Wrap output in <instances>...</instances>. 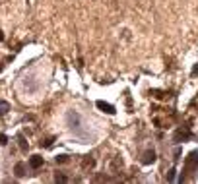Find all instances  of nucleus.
<instances>
[{"label": "nucleus", "mask_w": 198, "mask_h": 184, "mask_svg": "<svg viewBox=\"0 0 198 184\" xmlns=\"http://www.w3.org/2000/svg\"><path fill=\"white\" fill-rule=\"evenodd\" d=\"M153 161H156V153H153V151H146L144 157H142V163L144 165H150V163H153Z\"/></svg>", "instance_id": "obj_4"}, {"label": "nucleus", "mask_w": 198, "mask_h": 184, "mask_svg": "<svg viewBox=\"0 0 198 184\" xmlns=\"http://www.w3.org/2000/svg\"><path fill=\"white\" fill-rule=\"evenodd\" d=\"M43 165V157H39V155H33L31 159H29V167H33V169H39Z\"/></svg>", "instance_id": "obj_5"}, {"label": "nucleus", "mask_w": 198, "mask_h": 184, "mask_svg": "<svg viewBox=\"0 0 198 184\" xmlns=\"http://www.w3.org/2000/svg\"><path fill=\"white\" fill-rule=\"evenodd\" d=\"M196 74H198V64H196L194 68H192V76H196Z\"/></svg>", "instance_id": "obj_12"}, {"label": "nucleus", "mask_w": 198, "mask_h": 184, "mask_svg": "<svg viewBox=\"0 0 198 184\" xmlns=\"http://www.w3.org/2000/svg\"><path fill=\"white\" fill-rule=\"evenodd\" d=\"M8 109H10V105L6 101H0V114H6L8 113Z\"/></svg>", "instance_id": "obj_7"}, {"label": "nucleus", "mask_w": 198, "mask_h": 184, "mask_svg": "<svg viewBox=\"0 0 198 184\" xmlns=\"http://www.w3.org/2000/svg\"><path fill=\"white\" fill-rule=\"evenodd\" d=\"M175 178V171H169V174H167V180H173Z\"/></svg>", "instance_id": "obj_11"}, {"label": "nucleus", "mask_w": 198, "mask_h": 184, "mask_svg": "<svg viewBox=\"0 0 198 184\" xmlns=\"http://www.w3.org/2000/svg\"><path fill=\"white\" fill-rule=\"evenodd\" d=\"M16 174H18V176H24V174H25V165H24V163H18V165H16Z\"/></svg>", "instance_id": "obj_6"}, {"label": "nucleus", "mask_w": 198, "mask_h": 184, "mask_svg": "<svg viewBox=\"0 0 198 184\" xmlns=\"http://www.w3.org/2000/svg\"><path fill=\"white\" fill-rule=\"evenodd\" d=\"M2 41H4V33H2V31H0V43H2Z\"/></svg>", "instance_id": "obj_13"}, {"label": "nucleus", "mask_w": 198, "mask_h": 184, "mask_svg": "<svg viewBox=\"0 0 198 184\" xmlns=\"http://www.w3.org/2000/svg\"><path fill=\"white\" fill-rule=\"evenodd\" d=\"M97 109H101V110L107 113V114H113V113H115V107L109 105V103H105V101H97Z\"/></svg>", "instance_id": "obj_3"}, {"label": "nucleus", "mask_w": 198, "mask_h": 184, "mask_svg": "<svg viewBox=\"0 0 198 184\" xmlns=\"http://www.w3.org/2000/svg\"><path fill=\"white\" fill-rule=\"evenodd\" d=\"M185 169L190 173V171H196L198 169V151H192L190 155L187 157V161H185Z\"/></svg>", "instance_id": "obj_1"}, {"label": "nucleus", "mask_w": 198, "mask_h": 184, "mask_svg": "<svg viewBox=\"0 0 198 184\" xmlns=\"http://www.w3.org/2000/svg\"><path fill=\"white\" fill-rule=\"evenodd\" d=\"M190 138V132L188 130H177V132H175V136H173V139H175V142H185V139H188Z\"/></svg>", "instance_id": "obj_2"}, {"label": "nucleus", "mask_w": 198, "mask_h": 184, "mask_svg": "<svg viewBox=\"0 0 198 184\" xmlns=\"http://www.w3.org/2000/svg\"><path fill=\"white\" fill-rule=\"evenodd\" d=\"M84 167H93V159H84Z\"/></svg>", "instance_id": "obj_9"}, {"label": "nucleus", "mask_w": 198, "mask_h": 184, "mask_svg": "<svg viewBox=\"0 0 198 184\" xmlns=\"http://www.w3.org/2000/svg\"><path fill=\"white\" fill-rule=\"evenodd\" d=\"M56 182H66V176H62V174H56Z\"/></svg>", "instance_id": "obj_10"}, {"label": "nucleus", "mask_w": 198, "mask_h": 184, "mask_svg": "<svg viewBox=\"0 0 198 184\" xmlns=\"http://www.w3.org/2000/svg\"><path fill=\"white\" fill-rule=\"evenodd\" d=\"M56 163H68V157H66V155H58L56 157Z\"/></svg>", "instance_id": "obj_8"}]
</instances>
